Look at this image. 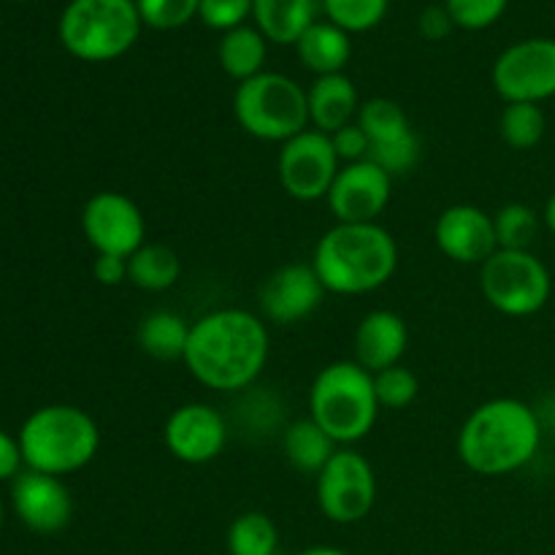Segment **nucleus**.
Masks as SVG:
<instances>
[{"label":"nucleus","mask_w":555,"mask_h":555,"mask_svg":"<svg viewBox=\"0 0 555 555\" xmlns=\"http://www.w3.org/2000/svg\"><path fill=\"white\" fill-rule=\"evenodd\" d=\"M271 336L249 309L222 307L193 323L182 363L190 377L217 393L249 388L269 363Z\"/></svg>","instance_id":"1"},{"label":"nucleus","mask_w":555,"mask_h":555,"mask_svg":"<svg viewBox=\"0 0 555 555\" xmlns=\"http://www.w3.org/2000/svg\"><path fill=\"white\" fill-rule=\"evenodd\" d=\"M542 444L537 412L520 399H491L459 431V455L480 477H507L534 461Z\"/></svg>","instance_id":"2"},{"label":"nucleus","mask_w":555,"mask_h":555,"mask_svg":"<svg viewBox=\"0 0 555 555\" xmlns=\"http://www.w3.org/2000/svg\"><path fill=\"white\" fill-rule=\"evenodd\" d=\"M312 269L325 293L366 296L393 280L399 244L379 222H336L314 247Z\"/></svg>","instance_id":"3"},{"label":"nucleus","mask_w":555,"mask_h":555,"mask_svg":"<svg viewBox=\"0 0 555 555\" xmlns=\"http://www.w3.org/2000/svg\"><path fill=\"white\" fill-rule=\"evenodd\" d=\"M374 374L356 361H334L318 372L309 388V417L339 448H352L372 434L379 417Z\"/></svg>","instance_id":"4"},{"label":"nucleus","mask_w":555,"mask_h":555,"mask_svg":"<svg viewBox=\"0 0 555 555\" xmlns=\"http://www.w3.org/2000/svg\"><path fill=\"white\" fill-rule=\"evenodd\" d=\"M27 469L63 477L85 469L101 450V428L74 404H49L33 412L20 431Z\"/></svg>","instance_id":"5"},{"label":"nucleus","mask_w":555,"mask_h":555,"mask_svg":"<svg viewBox=\"0 0 555 555\" xmlns=\"http://www.w3.org/2000/svg\"><path fill=\"white\" fill-rule=\"evenodd\" d=\"M141 25L135 0H70L60 16V41L85 63H108L133 47Z\"/></svg>","instance_id":"6"},{"label":"nucleus","mask_w":555,"mask_h":555,"mask_svg":"<svg viewBox=\"0 0 555 555\" xmlns=\"http://www.w3.org/2000/svg\"><path fill=\"white\" fill-rule=\"evenodd\" d=\"M233 117L253 139L285 144L309 130L307 90L291 76L263 70L236 87Z\"/></svg>","instance_id":"7"},{"label":"nucleus","mask_w":555,"mask_h":555,"mask_svg":"<svg viewBox=\"0 0 555 555\" xmlns=\"http://www.w3.org/2000/svg\"><path fill=\"white\" fill-rule=\"evenodd\" d=\"M480 287L496 312L507 318H531L551 301L553 280L534 253L496 249L480 266Z\"/></svg>","instance_id":"8"},{"label":"nucleus","mask_w":555,"mask_h":555,"mask_svg":"<svg viewBox=\"0 0 555 555\" xmlns=\"http://www.w3.org/2000/svg\"><path fill=\"white\" fill-rule=\"evenodd\" d=\"M377 502V475L363 453L339 448L318 475V504L331 524H361Z\"/></svg>","instance_id":"9"},{"label":"nucleus","mask_w":555,"mask_h":555,"mask_svg":"<svg viewBox=\"0 0 555 555\" xmlns=\"http://www.w3.org/2000/svg\"><path fill=\"white\" fill-rule=\"evenodd\" d=\"M339 168L341 160L336 157L331 135L314 128L285 141L276 157V177H280L282 190L301 204L328 198Z\"/></svg>","instance_id":"10"},{"label":"nucleus","mask_w":555,"mask_h":555,"mask_svg":"<svg viewBox=\"0 0 555 555\" xmlns=\"http://www.w3.org/2000/svg\"><path fill=\"white\" fill-rule=\"evenodd\" d=\"M493 90L504 103H542L555 98V38H526L496 57Z\"/></svg>","instance_id":"11"},{"label":"nucleus","mask_w":555,"mask_h":555,"mask_svg":"<svg viewBox=\"0 0 555 555\" xmlns=\"http://www.w3.org/2000/svg\"><path fill=\"white\" fill-rule=\"evenodd\" d=\"M81 231L95 255L130 258L146 244V220L139 204L117 190L95 193L81 209Z\"/></svg>","instance_id":"12"},{"label":"nucleus","mask_w":555,"mask_h":555,"mask_svg":"<svg viewBox=\"0 0 555 555\" xmlns=\"http://www.w3.org/2000/svg\"><path fill=\"white\" fill-rule=\"evenodd\" d=\"M356 122L369 139V160L377 163L390 177L410 173L421 157V139L404 108L390 98H372L361 103Z\"/></svg>","instance_id":"13"},{"label":"nucleus","mask_w":555,"mask_h":555,"mask_svg":"<svg viewBox=\"0 0 555 555\" xmlns=\"http://www.w3.org/2000/svg\"><path fill=\"white\" fill-rule=\"evenodd\" d=\"M163 442L177 461L201 466L215 461L228 444V423L204 401L177 406L163 426Z\"/></svg>","instance_id":"14"},{"label":"nucleus","mask_w":555,"mask_h":555,"mask_svg":"<svg viewBox=\"0 0 555 555\" xmlns=\"http://www.w3.org/2000/svg\"><path fill=\"white\" fill-rule=\"evenodd\" d=\"M393 177L374 160L347 163L339 168L328 193L336 222H377L390 204Z\"/></svg>","instance_id":"15"},{"label":"nucleus","mask_w":555,"mask_h":555,"mask_svg":"<svg viewBox=\"0 0 555 555\" xmlns=\"http://www.w3.org/2000/svg\"><path fill=\"white\" fill-rule=\"evenodd\" d=\"M323 296L325 287L312 263H287L260 287V312L274 325H296L318 312Z\"/></svg>","instance_id":"16"},{"label":"nucleus","mask_w":555,"mask_h":555,"mask_svg":"<svg viewBox=\"0 0 555 555\" xmlns=\"http://www.w3.org/2000/svg\"><path fill=\"white\" fill-rule=\"evenodd\" d=\"M434 238L444 258L464 266H482L499 249L493 215L472 204L448 206L437 217Z\"/></svg>","instance_id":"17"},{"label":"nucleus","mask_w":555,"mask_h":555,"mask_svg":"<svg viewBox=\"0 0 555 555\" xmlns=\"http://www.w3.org/2000/svg\"><path fill=\"white\" fill-rule=\"evenodd\" d=\"M11 504L22 524L36 534H57L74 518V499L60 477L20 472L11 486Z\"/></svg>","instance_id":"18"},{"label":"nucleus","mask_w":555,"mask_h":555,"mask_svg":"<svg viewBox=\"0 0 555 555\" xmlns=\"http://www.w3.org/2000/svg\"><path fill=\"white\" fill-rule=\"evenodd\" d=\"M352 345H356V363H361L366 372L377 374L390 366H399L410 347V328L399 312L374 309L361 318Z\"/></svg>","instance_id":"19"},{"label":"nucleus","mask_w":555,"mask_h":555,"mask_svg":"<svg viewBox=\"0 0 555 555\" xmlns=\"http://www.w3.org/2000/svg\"><path fill=\"white\" fill-rule=\"evenodd\" d=\"M309 101V125L320 133H336L345 125L356 122L361 112L358 90L350 76L331 74L318 76L307 90Z\"/></svg>","instance_id":"20"},{"label":"nucleus","mask_w":555,"mask_h":555,"mask_svg":"<svg viewBox=\"0 0 555 555\" xmlns=\"http://www.w3.org/2000/svg\"><path fill=\"white\" fill-rule=\"evenodd\" d=\"M318 5L320 0H253V16L269 41L296 47L318 22Z\"/></svg>","instance_id":"21"},{"label":"nucleus","mask_w":555,"mask_h":555,"mask_svg":"<svg viewBox=\"0 0 555 555\" xmlns=\"http://www.w3.org/2000/svg\"><path fill=\"white\" fill-rule=\"evenodd\" d=\"M298 60L304 63V68H309L318 76H331L341 74L350 60L352 43L350 33H345L341 27H336L334 22H314L296 43Z\"/></svg>","instance_id":"22"},{"label":"nucleus","mask_w":555,"mask_h":555,"mask_svg":"<svg viewBox=\"0 0 555 555\" xmlns=\"http://www.w3.org/2000/svg\"><path fill=\"white\" fill-rule=\"evenodd\" d=\"M282 450H285L287 464L293 466L301 475H314L325 469L334 453L339 450V444L312 421V417H304V421L291 423L282 434Z\"/></svg>","instance_id":"23"},{"label":"nucleus","mask_w":555,"mask_h":555,"mask_svg":"<svg viewBox=\"0 0 555 555\" xmlns=\"http://www.w3.org/2000/svg\"><path fill=\"white\" fill-rule=\"evenodd\" d=\"M190 328L193 323L171 309H157L150 312L139 325V347L155 361H182L188 350Z\"/></svg>","instance_id":"24"},{"label":"nucleus","mask_w":555,"mask_h":555,"mask_svg":"<svg viewBox=\"0 0 555 555\" xmlns=\"http://www.w3.org/2000/svg\"><path fill=\"white\" fill-rule=\"evenodd\" d=\"M217 57H220L222 70L242 85V81L263 74L266 36L258 27H233V30L222 33Z\"/></svg>","instance_id":"25"},{"label":"nucleus","mask_w":555,"mask_h":555,"mask_svg":"<svg viewBox=\"0 0 555 555\" xmlns=\"http://www.w3.org/2000/svg\"><path fill=\"white\" fill-rule=\"evenodd\" d=\"M182 276V260L166 244H144L128 258V282L139 291H171Z\"/></svg>","instance_id":"26"},{"label":"nucleus","mask_w":555,"mask_h":555,"mask_svg":"<svg viewBox=\"0 0 555 555\" xmlns=\"http://www.w3.org/2000/svg\"><path fill=\"white\" fill-rule=\"evenodd\" d=\"M547 119L540 103H507L499 117V135L509 150L529 152L545 139Z\"/></svg>","instance_id":"27"},{"label":"nucleus","mask_w":555,"mask_h":555,"mask_svg":"<svg viewBox=\"0 0 555 555\" xmlns=\"http://www.w3.org/2000/svg\"><path fill=\"white\" fill-rule=\"evenodd\" d=\"M280 531L263 513H244L228 529V555H276Z\"/></svg>","instance_id":"28"},{"label":"nucleus","mask_w":555,"mask_h":555,"mask_svg":"<svg viewBox=\"0 0 555 555\" xmlns=\"http://www.w3.org/2000/svg\"><path fill=\"white\" fill-rule=\"evenodd\" d=\"M499 249L531 253V244L540 236V215L529 204H507L493 215Z\"/></svg>","instance_id":"29"},{"label":"nucleus","mask_w":555,"mask_h":555,"mask_svg":"<svg viewBox=\"0 0 555 555\" xmlns=\"http://www.w3.org/2000/svg\"><path fill=\"white\" fill-rule=\"evenodd\" d=\"M328 22L345 33L372 30L388 14V0H320Z\"/></svg>","instance_id":"30"},{"label":"nucleus","mask_w":555,"mask_h":555,"mask_svg":"<svg viewBox=\"0 0 555 555\" xmlns=\"http://www.w3.org/2000/svg\"><path fill=\"white\" fill-rule=\"evenodd\" d=\"M374 390H377V401L383 410H406L421 393V383H417L415 372L399 363V366L374 374Z\"/></svg>","instance_id":"31"},{"label":"nucleus","mask_w":555,"mask_h":555,"mask_svg":"<svg viewBox=\"0 0 555 555\" xmlns=\"http://www.w3.org/2000/svg\"><path fill=\"white\" fill-rule=\"evenodd\" d=\"M141 22L155 30H177L201 9V0H135Z\"/></svg>","instance_id":"32"},{"label":"nucleus","mask_w":555,"mask_h":555,"mask_svg":"<svg viewBox=\"0 0 555 555\" xmlns=\"http://www.w3.org/2000/svg\"><path fill=\"white\" fill-rule=\"evenodd\" d=\"M509 0H444L453 22L466 30H482L504 14Z\"/></svg>","instance_id":"33"},{"label":"nucleus","mask_w":555,"mask_h":555,"mask_svg":"<svg viewBox=\"0 0 555 555\" xmlns=\"http://www.w3.org/2000/svg\"><path fill=\"white\" fill-rule=\"evenodd\" d=\"M249 14H253V0H201L198 9V16L206 27L225 33L242 27Z\"/></svg>","instance_id":"34"},{"label":"nucleus","mask_w":555,"mask_h":555,"mask_svg":"<svg viewBox=\"0 0 555 555\" xmlns=\"http://www.w3.org/2000/svg\"><path fill=\"white\" fill-rule=\"evenodd\" d=\"M331 144H334L336 157L341 163H358V160H369V139L363 133V128L358 122L345 125L336 133H331Z\"/></svg>","instance_id":"35"},{"label":"nucleus","mask_w":555,"mask_h":555,"mask_svg":"<svg viewBox=\"0 0 555 555\" xmlns=\"http://www.w3.org/2000/svg\"><path fill=\"white\" fill-rule=\"evenodd\" d=\"M417 27H421L423 38H428V41H442V38L450 36V30L455 27V22L444 5H428V9L421 11Z\"/></svg>","instance_id":"36"},{"label":"nucleus","mask_w":555,"mask_h":555,"mask_svg":"<svg viewBox=\"0 0 555 555\" xmlns=\"http://www.w3.org/2000/svg\"><path fill=\"white\" fill-rule=\"evenodd\" d=\"M92 274L101 285L117 287L128 280V258H117V255H98L92 263Z\"/></svg>","instance_id":"37"},{"label":"nucleus","mask_w":555,"mask_h":555,"mask_svg":"<svg viewBox=\"0 0 555 555\" xmlns=\"http://www.w3.org/2000/svg\"><path fill=\"white\" fill-rule=\"evenodd\" d=\"M22 464H25V459H22L20 439L0 431V480H14Z\"/></svg>","instance_id":"38"},{"label":"nucleus","mask_w":555,"mask_h":555,"mask_svg":"<svg viewBox=\"0 0 555 555\" xmlns=\"http://www.w3.org/2000/svg\"><path fill=\"white\" fill-rule=\"evenodd\" d=\"M542 222H545L547 231H551L553 236H555V193L551 195V198H547L545 211H542Z\"/></svg>","instance_id":"39"},{"label":"nucleus","mask_w":555,"mask_h":555,"mask_svg":"<svg viewBox=\"0 0 555 555\" xmlns=\"http://www.w3.org/2000/svg\"><path fill=\"white\" fill-rule=\"evenodd\" d=\"M298 555H350V553H345V551H339V547H307V551L304 553H298Z\"/></svg>","instance_id":"40"},{"label":"nucleus","mask_w":555,"mask_h":555,"mask_svg":"<svg viewBox=\"0 0 555 555\" xmlns=\"http://www.w3.org/2000/svg\"><path fill=\"white\" fill-rule=\"evenodd\" d=\"M0 529H3V502H0Z\"/></svg>","instance_id":"41"},{"label":"nucleus","mask_w":555,"mask_h":555,"mask_svg":"<svg viewBox=\"0 0 555 555\" xmlns=\"http://www.w3.org/2000/svg\"><path fill=\"white\" fill-rule=\"evenodd\" d=\"M276 555H280V553H276Z\"/></svg>","instance_id":"42"}]
</instances>
